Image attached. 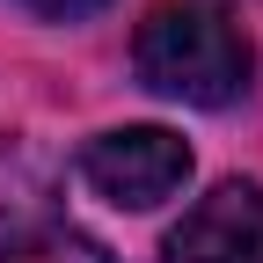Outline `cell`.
<instances>
[{"instance_id": "1", "label": "cell", "mask_w": 263, "mask_h": 263, "mask_svg": "<svg viewBox=\"0 0 263 263\" xmlns=\"http://www.w3.org/2000/svg\"><path fill=\"white\" fill-rule=\"evenodd\" d=\"M132 66L154 95L168 103H190V110H227L234 95L249 88V37L219 8L205 0H183V8H154L139 44H132Z\"/></svg>"}, {"instance_id": "2", "label": "cell", "mask_w": 263, "mask_h": 263, "mask_svg": "<svg viewBox=\"0 0 263 263\" xmlns=\"http://www.w3.org/2000/svg\"><path fill=\"white\" fill-rule=\"evenodd\" d=\"M81 176L95 197H110L124 212H154L161 197H176L190 183V146L161 124H124V132H103L88 154H81Z\"/></svg>"}, {"instance_id": "3", "label": "cell", "mask_w": 263, "mask_h": 263, "mask_svg": "<svg viewBox=\"0 0 263 263\" xmlns=\"http://www.w3.org/2000/svg\"><path fill=\"white\" fill-rule=\"evenodd\" d=\"M168 263H263V190L219 183L168 227Z\"/></svg>"}, {"instance_id": "4", "label": "cell", "mask_w": 263, "mask_h": 263, "mask_svg": "<svg viewBox=\"0 0 263 263\" xmlns=\"http://www.w3.org/2000/svg\"><path fill=\"white\" fill-rule=\"evenodd\" d=\"M0 263H103V249H95V241H73V234H51V241L0 249Z\"/></svg>"}, {"instance_id": "5", "label": "cell", "mask_w": 263, "mask_h": 263, "mask_svg": "<svg viewBox=\"0 0 263 263\" xmlns=\"http://www.w3.org/2000/svg\"><path fill=\"white\" fill-rule=\"evenodd\" d=\"M29 15H51V22H73V15H95L103 0H22Z\"/></svg>"}]
</instances>
